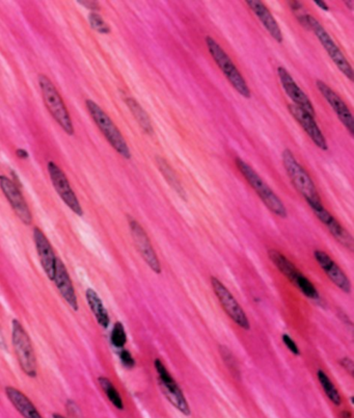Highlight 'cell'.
<instances>
[{"label":"cell","instance_id":"1","mask_svg":"<svg viewBox=\"0 0 354 418\" xmlns=\"http://www.w3.org/2000/svg\"><path fill=\"white\" fill-rule=\"evenodd\" d=\"M283 165L291 180L292 185L305 198L306 203L314 210L323 206L321 198L318 194L316 186L313 183L305 168L295 158L291 150L285 149L283 152Z\"/></svg>","mask_w":354,"mask_h":418},{"label":"cell","instance_id":"2","mask_svg":"<svg viewBox=\"0 0 354 418\" xmlns=\"http://www.w3.org/2000/svg\"><path fill=\"white\" fill-rule=\"evenodd\" d=\"M236 165H237L240 173L244 175L245 180L251 185L259 198L262 200L263 203L266 205V208L274 215L281 218V219H286L288 217L287 209H286L280 198L276 196L274 190L269 188V185L263 180L262 177L241 158H236Z\"/></svg>","mask_w":354,"mask_h":418},{"label":"cell","instance_id":"3","mask_svg":"<svg viewBox=\"0 0 354 418\" xmlns=\"http://www.w3.org/2000/svg\"><path fill=\"white\" fill-rule=\"evenodd\" d=\"M85 104L88 113L92 116L93 120L98 126L99 131L105 136L111 147L125 160H130L131 152L128 145H127L126 140H125L119 128L113 123L110 116L93 100H86Z\"/></svg>","mask_w":354,"mask_h":418},{"label":"cell","instance_id":"4","mask_svg":"<svg viewBox=\"0 0 354 418\" xmlns=\"http://www.w3.org/2000/svg\"><path fill=\"white\" fill-rule=\"evenodd\" d=\"M38 81L41 92H42L43 100H44L45 106L48 108L49 113L68 136H73L74 127L72 124L71 117H70L69 111L66 108L65 102L61 98L60 93L58 92L56 86L46 75H38Z\"/></svg>","mask_w":354,"mask_h":418},{"label":"cell","instance_id":"5","mask_svg":"<svg viewBox=\"0 0 354 418\" xmlns=\"http://www.w3.org/2000/svg\"><path fill=\"white\" fill-rule=\"evenodd\" d=\"M12 326L13 347L20 367L29 378H36L38 374L37 358L31 338L19 320H14Z\"/></svg>","mask_w":354,"mask_h":418},{"label":"cell","instance_id":"6","mask_svg":"<svg viewBox=\"0 0 354 418\" xmlns=\"http://www.w3.org/2000/svg\"><path fill=\"white\" fill-rule=\"evenodd\" d=\"M206 44H207L209 53L211 54L213 60L215 61L219 69L222 70V73L228 79L229 83L244 98H251V90H249V86H247L246 81H244L239 70L234 65L230 56L220 47V45L214 39L211 37L206 38Z\"/></svg>","mask_w":354,"mask_h":418},{"label":"cell","instance_id":"7","mask_svg":"<svg viewBox=\"0 0 354 418\" xmlns=\"http://www.w3.org/2000/svg\"><path fill=\"white\" fill-rule=\"evenodd\" d=\"M269 258L271 262L276 265V269L278 270L286 277L289 279L292 283L303 292L306 297H310V299H318L319 294H318L316 287L314 284L311 282L308 278L299 272L298 269L286 258L283 254H281L280 251L276 250H269Z\"/></svg>","mask_w":354,"mask_h":418},{"label":"cell","instance_id":"8","mask_svg":"<svg viewBox=\"0 0 354 418\" xmlns=\"http://www.w3.org/2000/svg\"><path fill=\"white\" fill-rule=\"evenodd\" d=\"M308 25H310V31L315 34L319 42L321 43L323 49L328 52V56L331 58L335 65L337 66L338 69L342 72L347 78L353 81V70L350 63H348L347 58H345L344 54L339 49L335 41L330 37V34L326 31L323 26L319 24L316 18L308 15Z\"/></svg>","mask_w":354,"mask_h":418},{"label":"cell","instance_id":"9","mask_svg":"<svg viewBox=\"0 0 354 418\" xmlns=\"http://www.w3.org/2000/svg\"><path fill=\"white\" fill-rule=\"evenodd\" d=\"M154 367L158 374L159 387L161 392L167 397V401L172 404L177 410L180 411L182 414L190 415V407L187 399L184 397L182 389L179 387L178 383L172 378L169 370L165 367L160 359L154 361Z\"/></svg>","mask_w":354,"mask_h":418},{"label":"cell","instance_id":"10","mask_svg":"<svg viewBox=\"0 0 354 418\" xmlns=\"http://www.w3.org/2000/svg\"><path fill=\"white\" fill-rule=\"evenodd\" d=\"M211 286L213 292L219 300L220 306L224 309L229 317L244 330L251 329V322L244 308L238 303L237 300L231 294L230 290L224 286V284L219 281L217 277H211Z\"/></svg>","mask_w":354,"mask_h":418},{"label":"cell","instance_id":"11","mask_svg":"<svg viewBox=\"0 0 354 418\" xmlns=\"http://www.w3.org/2000/svg\"><path fill=\"white\" fill-rule=\"evenodd\" d=\"M128 223L131 236H132V240L135 242V246L138 253L140 254V256L144 259L145 262L149 265L152 271L156 272V274H160V261H159L157 254H156L146 231L142 228V225L133 218L129 217Z\"/></svg>","mask_w":354,"mask_h":418},{"label":"cell","instance_id":"12","mask_svg":"<svg viewBox=\"0 0 354 418\" xmlns=\"http://www.w3.org/2000/svg\"><path fill=\"white\" fill-rule=\"evenodd\" d=\"M47 168H48L50 179H51L58 196L61 198V200L65 202L66 205L71 209L74 213L83 217V208H81L76 195H75L73 190H72L65 173L53 161H49Z\"/></svg>","mask_w":354,"mask_h":418},{"label":"cell","instance_id":"13","mask_svg":"<svg viewBox=\"0 0 354 418\" xmlns=\"http://www.w3.org/2000/svg\"><path fill=\"white\" fill-rule=\"evenodd\" d=\"M0 188L4 192L9 203L12 206L14 213L19 218L20 221L24 225H31L33 222V215H31V209L25 201L24 195L20 192V188L15 185L13 180L4 175H0Z\"/></svg>","mask_w":354,"mask_h":418},{"label":"cell","instance_id":"14","mask_svg":"<svg viewBox=\"0 0 354 418\" xmlns=\"http://www.w3.org/2000/svg\"><path fill=\"white\" fill-rule=\"evenodd\" d=\"M316 86L320 94L324 97V99L328 101L331 108L335 111V115L339 118L342 124L346 127L348 133L351 136H353L354 131V120L353 113L349 110L348 106L345 103L344 100L330 88V86L326 85L324 81H317Z\"/></svg>","mask_w":354,"mask_h":418},{"label":"cell","instance_id":"15","mask_svg":"<svg viewBox=\"0 0 354 418\" xmlns=\"http://www.w3.org/2000/svg\"><path fill=\"white\" fill-rule=\"evenodd\" d=\"M278 76L283 91L288 95V97L294 102V106L303 108L306 113L315 117L316 113H315V108L312 101L308 98V95L299 88V86L297 85L296 81H294L291 74L287 71V69L283 67H278Z\"/></svg>","mask_w":354,"mask_h":418},{"label":"cell","instance_id":"16","mask_svg":"<svg viewBox=\"0 0 354 418\" xmlns=\"http://www.w3.org/2000/svg\"><path fill=\"white\" fill-rule=\"evenodd\" d=\"M33 242L41 265L44 270L45 274L48 277L49 280L53 281L56 274V256L53 248L50 244L48 238L38 227H33Z\"/></svg>","mask_w":354,"mask_h":418},{"label":"cell","instance_id":"17","mask_svg":"<svg viewBox=\"0 0 354 418\" xmlns=\"http://www.w3.org/2000/svg\"><path fill=\"white\" fill-rule=\"evenodd\" d=\"M315 259L321 267L322 271L326 272V276L330 279L331 282L339 287L345 294H350L351 282L348 277L342 271L341 267L333 260V258L321 250H316L314 253Z\"/></svg>","mask_w":354,"mask_h":418},{"label":"cell","instance_id":"18","mask_svg":"<svg viewBox=\"0 0 354 418\" xmlns=\"http://www.w3.org/2000/svg\"><path fill=\"white\" fill-rule=\"evenodd\" d=\"M288 108H289L290 113L293 116L294 119L301 125V128L306 131L308 138L314 142V144L320 149L326 151L328 149V143H326L321 129L319 128L316 121H315L314 116L310 115L303 108H298L294 104H289Z\"/></svg>","mask_w":354,"mask_h":418},{"label":"cell","instance_id":"19","mask_svg":"<svg viewBox=\"0 0 354 418\" xmlns=\"http://www.w3.org/2000/svg\"><path fill=\"white\" fill-rule=\"evenodd\" d=\"M313 213L316 215L320 222L326 225V228L328 229V231H330L331 235L335 238L337 242H339L343 247L346 248L349 251H353L354 242L353 236L340 224L338 220H335V217L331 215V213L326 210L324 206L314 209Z\"/></svg>","mask_w":354,"mask_h":418},{"label":"cell","instance_id":"20","mask_svg":"<svg viewBox=\"0 0 354 418\" xmlns=\"http://www.w3.org/2000/svg\"><path fill=\"white\" fill-rule=\"evenodd\" d=\"M53 281L66 303L74 311L78 310V300H77L73 283H72L71 278H70L67 267H66L61 259H56V274H54Z\"/></svg>","mask_w":354,"mask_h":418},{"label":"cell","instance_id":"21","mask_svg":"<svg viewBox=\"0 0 354 418\" xmlns=\"http://www.w3.org/2000/svg\"><path fill=\"white\" fill-rule=\"evenodd\" d=\"M246 4L251 9V12L255 14L259 21L263 24L269 35L278 43H283V37L281 33L280 25L274 19L269 8L260 0H246Z\"/></svg>","mask_w":354,"mask_h":418},{"label":"cell","instance_id":"22","mask_svg":"<svg viewBox=\"0 0 354 418\" xmlns=\"http://www.w3.org/2000/svg\"><path fill=\"white\" fill-rule=\"evenodd\" d=\"M6 394L16 410L24 418H43L31 399L13 386L6 387Z\"/></svg>","mask_w":354,"mask_h":418},{"label":"cell","instance_id":"23","mask_svg":"<svg viewBox=\"0 0 354 418\" xmlns=\"http://www.w3.org/2000/svg\"><path fill=\"white\" fill-rule=\"evenodd\" d=\"M85 295L90 311L94 313L95 317H96L100 326L104 329L108 328L110 322V315H108V310L104 307L98 294L94 290H92V288H88L86 290Z\"/></svg>","mask_w":354,"mask_h":418},{"label":"cell","instance_id":"24","mask_svg":"<svg viewBox=\"0 0 354 418\" xmlns=\"http://www.w3.org/2000/svg\"><path fill=\"white\" fill-rule=\"evenodd\" d=\"M155 160L158 170L160 171L161 174L163 175L167 183L171 185L172 190H174L179 196L182 197L184 200H186L185 190H184L182 183H181L178 175L174 171L171 165L167 163L165 158H161V156H156Z\"/></svg>","mask_w":354,"mask_h":418},{"label":"cell","instance_id":"25","mask_svg":"<svg viewBox=\"0 0 354 418\" xmlns=\"http://www.w3.org/2000/svg\"><path fill=\"white\" fill-rule=\"evenodd\" d=\"M125 101H126L129 110H130L131 113H132L133 117L135 118L137 123L140 124V127H142V131H144L147 135L153 136V125H152L151 119H150L147 111L142 108V106H140V104L138 103V102L136 101L135 98L128 97V98H126Z\"/></svg>","mask_w":354,"mask_h":418},{"label":"cell","instance_id":"26","mask_svg":"<svg viewBox=\"0 0 354 418\" xmlns=\"http://www.w3.org/2000/svg\"><path fill=\"white\" fill-rule=\"evenodd\" d=\"M318 380L321 384L322 388H323L324 392H326V397L330 399L331 403L335 406H340L342 404V397L338 392L335 386L333 385V382L328 378V374L323 372V370L319 369L317 372Z\"/></svg>","mask_w":354,"mask_h":418},{"label":"cell","instance_id":"27","mask_svg":"<svg viewBox=\"0 0 354 418\" xmlns=\"http://www.w3.org/2000/svg\"><path fill=\"white\" fill-rule=\"evenodd\" d=\"M98 382L104 394H105L108 399H110V403L113 404L118 410H124V402H123L121 395H120L117 388H115V386H113V384L111 383L110 379L106 378V377H100Z\"/></svg>","mask_w":354,"mask_h":418},{"label":"cell","instance_id":"28","mask_svg":"<svg viewBox=\"0 0 354 418\" xmlns=\"http://www.w3.org/2000/svg\"><path fill=\"white\" fill-rule=\"evenodd\" d=\"M219 354L220 356H222V358L224 359V362L226 363L228 369L231 370V372H232L233 374H235V376H239L240 372L237 359L233 355L232 352H231L228 347H224V345H220Z\"/></svg>","mask_w":354,"mask_h":418},{"label":"cell","instance_id":"29","mask_svg":"<svg viewBox=\"0 0 354 418\" xmlns=\"http://www.w3.org/2000/svg\"><path fill=\"white\" fill-rule=\"evenodd\" d=\"M88 22H90V27L100 34L108 35L110 33V26L104 21L103 18L98 13L90 12L88 14Z\"/></svg>","mask_w":354,"mask_h":418},{"label":"cell","instance_id":"30","mask_svg":"<svg viewBox=\"0 0 354 418\" xmlns=\"http://www.w3.org/2000/svg\"><path fill=\"white\" fill-rule=\"evenodd\" d=\"M111 344L115 347H123L127 342L126 331L122 322H115L110 336Z\"/></svg>","mask_w":354,"mask_h":418},{"label":"cell","instance_id":"31","mask_svg":"<svg viewBox=\"0 0 354 418\" xmlns=\"http://www.w3.org/2000/svg\"><path fill=\"white\" fill-rule=\"evenodd\" d=\"M290 6H291L292 12H293L295 17L298 20L299 24L303 25V29L310 31V25H308V14L306 12L303 4L299 1H289Z\"/></svg>","mask_w":354,"mask_h":418},{"label":"cell","instance_id":"32","mask_svg":"<svg viewBox=\"0 0 354 418\" xmlns=\"http://www.w3.org/2000/svg\"><path fill=\"white\" fill-rule=\"evenodd\" d=\"M120 358H121L123 365L127 369H133L135 367V358L131 355L130 352L127 351V350H123L121 353H120Z\"/></svg>","mask_w":354,"mask_h":418},{"label":"cell","instance_id":"33","mask_svg":"<svg viewBox=\"0 0 354 418\" xmlns=\"http://www.w3.org/2000/svg\"><path fill=\"white\" fill-rule=\"evenodd\" d=\"M283 342L292 354H294V355H299V354H301V351H299L296 342H295L294 340H292L289 335H288V334H283Z\"/></svg>","mask_w":354,"mask_h":418},{"label":"cell","instance_id":"34","mask_svg":"<svg viewBox=\"0 0 354 418\" xmlns=\"http://www.w3.org/2000/svg\"><path fill=\"white\" fill-rule=\"evenodd\" d=\"M340 363H341L342 367L348 372V374H350L351 377H353L354 365L353 359L348 358V357H345V358L341 359Z\"/></svg>","mask_w":354,"mask_h":418},{"label":"cell","instance_id":"35","mask_svg":"<svg viewBox=\"0 0 354 418\" xmlns=\"http://www.w3.org/2000/svg\"><path fill=\"white\" fill-rule=\"evenodd\" d=\"M79 2V4H83V6H85L86 9H88V10L93 11V12H95V11H98L100 9L98 2L97 1H77Z\"/></svg>","mask_w":354,"mask_h":418},{"label":"cell","instance_id":"36","mask_svg":"<svg viewBox=\"0 0 354 418\" xmlns=\"http://www.w3.org/2000/svg\"><path fill=\"white\" fill-rule=\"evenodd\" d=\"M314 2L316 4V6H319V8L322 9V10L326 11V12L330 11V6L326 4V2L320 1V0H314Z\"/></svg>","mask_w":354,"mask_h":418},{"label":"cell","instance_id":"37","mask_svg":"<svg viewBox=\"0 0 354 418\" xmlns=\"http://www.w3.org/2000/svg\"><path fill=\"white\" fill-rule=\"evenodd\" d=\"M0 347L6 350V340H4V332H2L1 327H0Z\"/></svg>","mask_w":354,"mask_h":418},{"label":"cell","instance_id":"38","mask_svg":"<svg viewBox=\"0 0 354 418\" xmlns=\"http://www.w3.org/2000/svg\"><path fill=\"white\" fill-rule=\"evenodd\" d=\"M16 154H17L19 158H24H24H28V153H27L26 150L24 149H18L17 151H16Z\"/></svg>","mask_w":354,"mask_h":418},{"label":"cell","instance_id":"39","mask_svg":"<svg viewBox=\"0 0 354 418\" xmlns=\"http://www.w3.org/2000/svg\"><path fill=\"white\" fill-rule=\"evenodd\" d=\"M351 417H353V415H351V413L349 412V411H343L341 413L342 418H351Z\"/></svg>","mask_w":354,"mask_h":418},{"label":"cell","instance_id":"40","mask_svg":"<svg viewBox=\"0 0 354 418\" xmlns=\"http://www.w3.org/2000/svg\"><path fill=\"white\" fill-rule=\"evenodd\" d=\"M345 4H346V6H348L349 10H353V1H351V0H348V1H345Z\"/></svg>","mask_w":354,"mask_h":418},{"label":"cell","instance_id":"41","mask_svg":"<svg viewBox=\"0 0 354 418\" xmlns=\"http://www.w3.org/2000/svg\"><path fill=\"white\" fill-rule=\"evenodd\" d=\"M52 418H66V417H63V415L58 414V413H54V414L52 415Z\"/></svg>","mask_w":354,"mask_h":418}]
</instances>
